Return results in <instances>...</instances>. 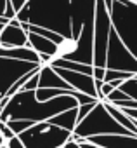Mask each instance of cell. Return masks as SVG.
Segmentation results:
<instances>
[{"instance_id": "obj_21", "label": "cell", "mask_w": 137, "mask_h": 148, "mask_svg": "<svg viewBox=\"0 0 137 148\" xmlns=\"http://www.w3.org/2000/svg\"><path fill=\"white\" fill-rule=\"evenodd\" d=\"M73 139H77V141L80 143V146H82V148H101L99 145L92 143V141H90V139H87V138H73Z\"/></svg>"}, {"instance_id": "obj_26", "label": "cell", "mask_w": 137, "mask_h": 148, "mask_svg": "<svg viewBox=\"0 0 137 148\" xmlns=\"http://www.w3.org/2000/svg\"><path fill=\"white\" fill-rule=\"evenodd\" d=\"M128 117H132L134 120H135V124H137V108H121Z\"/></svg>"}, {"instance_id": "obj_24", "label": "cell", "mask_w": 137, "mask_h": 148, "mask_svg": "<svg viewBox=\"0 0 137 148\" xmlns=\"http://www.w3.org/2000/svg\"><path fill=\"white\" fill-rule=\"evenodd\" d=\"M61 148H82V146H80V143H78L77 139H73V136H71V139H68Z\"/></svg>"}, {"instance_id": "obj_12", "label": "cell", "mask_w": 137, "mask_h": 148, "mask_svg": "<svg viewBox=\"0 0 137 148\" xmlns=\"http://www.w3.org/2000/svg\"><path fill=\"white\" fill-rule=\"evenodd\" d=\"M87 139L101 148H137V134H99Z\"/></svg>"}, {"instance_id": "obj_7", "label": "cell", "mask_w": 137, "mask_h": 148, "mask_svg": "<svg viewBox=\"0 0 137 148\" xmlns=\"http://www.w3.org/2000/svg\"><path fill=\"white\" fill-rule=\"evenodd\" d=\"M42 66V63L23 61L14 58H0V99L7 96L9 89L28 71Z\"/></svg>"}, {"instance_id": "obj_25", "label": "cell", "mask_w": 137, "mask_h": 148, "mask_svg": "<svg viewBox=\"0 0 137 148\" xmlns=\"http://www.w3.org/2000/svg\"><path fill=\"white\" fill-rule=\"evenodd\" d=\"M11 4L14 5V9H16V12H19L26 4H28V0H11Z\"/></svg>"}, {"instance_id": "obj_9", "label": "cell", "mask_w": 137, "mask_h": 148, "mask_svg": "<svg viewBox=\"0 0 137 148\" xmlns=\"http://www.w3.org/2000/svg\"><path fill=\"white\" fill-rule=\"evenodd\" d=\"M97 0H71V37L78 38L85 25H94Z\"/></svg>"}, {"instance_id": "obj_17", "label": "cell", "mask_w": 137, "mask_h": 148, "mask_svg": "<svg viewBox=\"0 0 137 148\" xmlns=\"http://www.w3.org/2000/svg\"><path fill=\"white\" fill-rule=\"evenodd\" d=\"M118 89H121L123 92H127L130 98L137 99V79H135V77H132V79H128V80L121 82V86H120Z\"/></svg>"}, {"instance_id": "obj_28", "label": "cell", "mask_w": 137, "mask_h": 148, "mask_svg": "<svg viewBox=\"0 0 137 148\" xmlns=\"http://www.w3.org/2000/svg\"><path fill=\"white\" fill-rule=\"evenodd\" d=\"M5 143H7V139H5V138L2 136V132H0V146H4Z\"/></svg>"}, {"instance_id": "obj_20", "label": "cell", "mask_w": 137, "mask_h": 148, "mask_svg": "<svg viewBox=\"0 0 137 148\" xmlns=\"http://www.w3.org/2000/svg\"><path fill=\"white\" fill-rule=\"evenodd\" d=\"M0 132H2V136H4L7 141H9V139H12L14 136H18V134L9 127V124H7V122H4V120H0Z\"/></svg>"}, {"instance_id": "obj_27", "label": "cell", "mask_w": 137, "mask_h": 148, "mask_svg": "<svg viewBox=\"0 0 137 148\" xmlns=\"http://www.w3.org/2000/svg\"><path fill=\"white\" fill-rule=\"evenodd\" d=\"M7 4H9V0H0V16H5Z\"/></svg>"}, {"instance_id": "obj_8", "label": "cell", "mask_w": 137, "mask_h": 148, "mask_svg": "<svg viewBox=\"0 0 137 148\" xmlns=\"http://www.w3.org/2000/svg\"><path fill=\"white\" fill-rule=\"evenodd\" d=\"M106 68L111 70H121V71H132L137 73V58L130 52V49L123 44L116 30L113 28L109 37V47H108V61Z\"/></svg>"}, {"instance_id": "obj_4", "label": "cell", "mask_w": 137, "mask_h": 148, "mask_svg": "<svg viewBox=\"0 0 137 148\" xmlns=\"http://www.w3.org/2000/svg\"><path fill=\"white\" fill-rule=\"evenodd\" d=\"M73 132L62 129L50 120L35 122L30 129L19 134L26 148H61L68 139H71Z\"/></svg>"}, {"instance_id": "obj_5", "label": "cell", "mask_w": 137, "mask_h": 148, "mask_svg": "<svg viewBox=\"0 0 137 148\" xmlns=\"http://www.w3.org/2000/svg\"><path fill=\"white\" fill-rule=\"evenodd\" d=\"M57 58L94 64V25H85L78 38L64 37L62 42L57 44V52L54 59Z\"/></svg>"}, {"instance_id": "obj_18", "label": "cell", "mask_w": 137, "mask_h": 148, "mask_svg": "<svg viewBox=\"0 0 137 148\" xmlns=\"http://www.w3.org/2000/svg\"><path fill=\"white\" fill-rule=\"evenodd\" d=\"M38 86H40V70H38V71H35L33 75L28 79V82L23 86V89H24V91H37V89H38Z\"/></svg>"}, {"instance_id": "obj_1", "label": "cell", "mask_w": 137, "mask_h": 148, "mask_svg": "<svg viewBox=\"0 0 137 148\" xmlns=\"http://www.w3.org/2000/svg\"><path fill=\"white\" fill-rule=\"evenodd\" d=\"M16 18L71 37V0H28Z\"/></svg>"}, {"instance_id": "obj_30", "label": "cell", "mask_w": 137, "mask_h": 148, "mask_svg": "<svg viewBox=\"0 0 137 148\" xmlns=\"http://www.w3.org/2000/svg\"><path fill=\"white\" fill-rule=\"evenodd\" d=\"M0 148H9V146H7V143H5V145H4V146H0Z\"/></svg>"}, {"instance_id": "obj_11", "label": "cell", "mask_w": 137, "mask_h": 148, "mask_svg": "<svg viewBox=\"0 0 137 148\" xmlns=\"http://www.w3.org/2000/svg\"><path fill=\"white\" fill-rule=\"evenodd\" d=\"M28 32L21 26V21L18 18L11 19L0 33V45L2 47H28Z\"/></svg>"}, {"instance_id": "obj_19", "label": "cell", "mask_w": 137, "mask_h": 148, "mask_svg": "<svg viewBox=\"0 0 137 148\" xmlns=\"http://www.w3.org/2000/svg\"><path fill=\"white\" fill-rule=\"evenodd\" d=\"M97 103H99V101H97ZM97 103H85V105H78V122H80V120H83V119L92 112V108H94Z\"/></svg>"}, {"instance_id": "obj_13", "label": "cell", "mask_w": 137, "mask_h": 148, "mask_svg": "<svg viewBox=\"0 0 137 148\" xmlns=\"http://www.w3.org/2000/svg\"><path fill=\"white\" fill-rule=\"evenodd\" d=\"M38 87H59V89H73L68 84L52 64H42L40 68V86Z\"/></svg>"}, {"instance_id": "obj_31", "label": "cell", "mask_w": 137, "mask_h": 148, "mask_svg": "<svg viewBox=\"0 0 137 148\" xmlns=\"http://www.w3.org/2000/svg\"><path fill=\"white\" fill-rule=\"evenodd\" d=\"M134 2H137V0H134Z\"/></svg>"}, {"instance_id": "obj_10", "label": "cell", "mask_w": 137, "mask_h": 148, "mask_svg": "<svg viewBox=\"0 0 137 148\" xmlns=\"http://www.w3.org/2000/svg\"><path fill=\"white\" fill-rule=\"evenodd\" d=\"M56 71L59 75L70 84L75 91L78 92H85L89 96H94L99 99V92L96 87V79L94 75H89V73H82V71H73V70H68V68H61V66H54Z\"/></svg>"}, {"instance_id": "obj_15", "label": "cell", "mask_w": 137, "mask_h": 148, "mask_svg": "<svg viewBox=\"0 0 137 148\" xmlns=\"http://www.w3.org/2000/svg\"><path fill=\"white\" fill-rule=\"evenodd\" d=\"M50 122L56 124V125H59V127H62V129H68V131L73 132L75 127L78 125V106H75V108H68V110L57 113L56 117L50 119Z\"/></svg>"}, {"instance_id": "obj_23", "label": "cell", "mask_w": 137, "mask_h": 148, "mask_svg": "<svg viewBox=\"0 0 137 148\" xmlns=\"http://www.w3.org/2000/svg\"><path fill=\"white\" fill-rule=\"evenodd\" d=\"M104 75H106V68L94 66V79H97V80H104Z\"/></svg>"}, {"instance_id": "obj_14", "label": "cell", "mask_w": 137, "mask_h": 148, "mask_svg": "<svg viewBox=\"0 0 137 148\" xmlns=\"http://www.w3.org/2000/svg\"><path fill=\"white\" fill-rule=\"evenodd\" d=\"M28 40H30L28 47L35 49L38 54H49V56L56 58L57 44H56L54 40H50V38H47V37H42V35H38V33H31V32H28Z\"/></svg>"}, {"instance_id": "obj_3", "label": "cell", "mask_w": 137, "mask_h": 148, "mask_svg": "<svg viewBox=\"0 0 137 148\" xmlns=\"http://www.w3.org/2000/svg\"><path fill=\"white\" fill-rule=\"evenodd\" d=\"M113 28L137 58V2L134 0H115L109 11Z\"/></svg>"}, {"instance_id": "obj_2", "label": "cell", "mask_w": 137, "mask_h": 148, "mask_svg": "<svg viewBox=\"0 0 137 148\" xmlns=\"http://www.w3.org/2000/svg\"><path fill=\"white\" fill-rule=\"evenodd\" d=\"M99 134H132L127 127L116 122V119L108 112L104 101H99L73 131V138H90Z\"/></svg>"}, {"instance_id": "obj_6", "label": "cell", "mask_w": 137, "mask_h": 148, "mask_svg": "<svg viewBox=\"0 0 137 148\" xmlns=\"http://www.w3.org/2000/svg\"><path fill=\"white\" fill-rule=\"evenodd\" d=\"M111 32H113V21L109 9L106 7L104 0H97L96 19H94V66L106 68Z\"/></svg>"}, {"instance_id": "obj_16", "label": "cell", "mask_w": 137, "mask_h": 148, "mask_svg": "<svg viewBox=\"0 0 137 148\" xmlns=\"http://www.w3.org/2000/svg\"><path fill=\"white\" fill-rule=\"evenodd\" d=\"M7 124H9V127L19 136L21 132H24L26 129H30L35 122H33V120H26V119H11V120H7Z\"/></svg>"}, {"instance_id": "obj_29", "label": "cell", "mask_w": 137, "mask_h": 148, "mask_svg": "<svg viewBox=\"0 0 137 148\" xmlns=\"http://www.w3.org/2000/svg\"><path fill=\"white\" fill-rule=\"evenodd\" d=\"M4 26H5L4 23H0V33H2V30H4Z\"/></svg>"}, {"instance_id": "obj_22", "label": "cell", "mask_w": 137, "mask_h": 148, "mask_svg": "<svg viewBox=\"0 0 137 148\" xmlns=\"http://www.w3.org/2000/svg\"><path fill=\"white\" fill-rule=\"evenodd\" d=\"M7 146H9V148H26L19 136H14L12 139H9V141H7Z\"/></svg>"}]
</instances>
